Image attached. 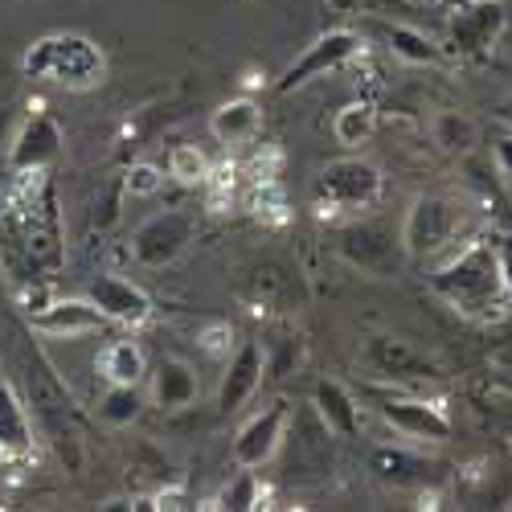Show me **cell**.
I'll use <instances>...</instances> for the list:
<instances>
[{
	"mask_svg": "<svg viewBox=\"0 0 512 512\" xmlns=\"http://www.w3.org/2000/svg\"><path fill=\"white\" fill-rule=\"evenodd\" d=\"M426 283H431V291L459 316H492L508 295L496 242H467L463 250L439 259Z\"/></svg>",
	"mask_w": 512,
	"mask_h": 512,
	"instance_id": "obj_1",
	"label": "cell"
},
{
	"mask_svg": "<svg viewBox=\"0 0 512 512\" xmlns=\"http://www.w3.org/2000/svg\"><path fill=\"white\" fill-rule=\"evenodd\" d=\"M21 70L29 78H50V82H62V87H95L107 74V58L103 50L95 46L91 37L82 33H50L33 41L21 58Z\"/></svg>",
	"mask_w": 512,
	"mask_h": 512,
	"instance_id": "obj_2",
	"label": "cell"
},
{
	"mask_svg": "<svg viewBox=\"0 0 512 512\" xmlns=\"http://www.w3.org/2000/svg\"><path fill=\"white\" fill-rule=\"evenodd\" d=\"M386 177L381 168L361 156H340L328 160L316 177V205L320 213H365L381 201Z\"/></svg>",
	"mask_w": 512,
	"mask_h": 512,
	"instance_id": "obj_3",
	"label": "cell"
},
{
	"mask_svg": "<svg viewBox=\"0 0 512 512\" xmlns=\"http://www.w3.org/2000/svg\"><path fill=\"white\" fill-rule=\"evenodd\" d=\"M459 234V209L455 201L439 193H422L414 197L406 222H402V250L410 263H439L451 254Z\"/></svg>",
	"mask_w": 512,
	"mask_h": 512,
	"instance_id": "obj_4",
	"label": "cell"
},
{
	"mask_svg": "<svg viewBox=\"0 0 512 512\" xmlns=\"http://www.w3.org/2000/svg\"><path fill=\"white\" fill-rule=\"evenodd\" d=\"M336 250L349 267H357L361 275L373 279H394L406 263L402 250V230L386 226V222H353L336 234Z\"/></svg>",
	"mask_w": 512,
	"mask_h": 512,
	"instance_id": "obj_5",
	"label": "cell"
},
{
	"mask_svg": "<svg viewBox=\"0 0 512 512\" xmlns=\"http://www.w3.org/2000/svg\"><path fill=\"white\" fill-rule=\"evenodd\" d=\"M197 234V222L193 213L185 209H164V213H152L148 222L136 226L132 234V259L148 271H160V267H173L181 254L189 250Z\"/></svg>",
	"mask_w": 512,
	"mask_h": 512,
	"instance_id": "obj_6",
	"label": "cell"
},
{
	"mask_svg": "<svg viewBox=\"0 0 512 512\" xmlns=\"http://www.w3.org/2000/svg\"><path fill=\"white\" fill-rule=\"evenodd\" d=\"M357 54H361V37L353 29H328V33H320L312 41V46H304V54L279 74L275 91L279 95L300 91V87H308V82H316V78H324V74H332L340 66H349Z\"/></svg>",
	"mask_w": 512,
	"mask_h": 512,
	"instance_id": "obj_7",
	"label": "cell"
},
{
	"mask_svg": "<svg viewBox=\"0 0 512 512\" xmlns=\"http://www.w3.org/2000/svg\"><path fill=\"white\" fill-rule=\"evenodd\" d=\"M361 365L381 377V381H398V386H410V381H439L443 369L439 361H431L426 353H418L410 340L402 336H386L377 332L361 345Z\"/></svg>",
	"mask_w": 512,
	"mask_h": 512,
	"instance_id": "obj_8",
	"label": "cell"
},
{
	"mask_svg": "<svg viewBox=\"0 0 512 512\" xmlns=\"http://www.w3.org/2000/svg\"><path fill=\"white\" fill-rule=\"evenodd\" d=\"M62 127L50 111H33L25 123H21V132L13 136L9 144V168L17 177H37V173H46V168L62 156Z\"/></svg>",
	"mask_w": 512,
	"mask_h": 512,
	"instance_id": "obj_9",
	"label": "cell"
},
{
	"mask_svg": "<svg viewBox=\"0 0 512 512\" xmlns=\"http://www.w3.org/2000/svg\"><path fill=\"white\" fill-rule=\"evenodd\" d=\"M87 300L107 316V324L119 328H144L152 320V295L132 283V279H119V275H95L87 287Z\"/></svg>",
	"mask_w": 512,
	"mask_h": 512,
	"instance_id": "obj_10",
	"label": "cell"
},
{
	"mask_svg": "<svg viewBox=\"0 0 512 512\" xmlns=\"http://www.w3.org/2000/svg\"><path fill=\"white\" fill-rule=\"evenodd\" d=\"M263 377H267V349L259 345V340H242V345H234L230 357H226V369H222L218 410L222 414L242 410L254 394H259Z\"/></svg>",
	"mask_w": 512,
	"mask_h": 512,
	"instance_id": "obj_11",
	"label": "cell"
},
{
	"mask_svg": "<svg viewBox=\"0 0 512 512\" xmlns=\"http://www.w3.org/2000/svg\"><path fill=\"white\" fill-rule=\"evenodd\" d=\"M377 414L386 418L398 435L406 439H422V443H447L451 439V418L426 398H410V394H386L377 402Z\"/></svg>",
	"mask_w": 512,
	"mask_h": 512,
	"instance_id": "obj_12",
	"label": "cell"
},
{
	"mask_svg": "<svg viewBox=\"0 0 512 512\" xmlns=\"http://www.w3.org/2000/svg\"><path fill=\"white\" fill-rule=\"evenodd\" d=\"M287 402H271L267 410L254 414L242 431L234 435V463L238 467H267L279 451H283V435H287Z\"/></svg>",
	"mask_w": 512,
	"mask_h": 512,
	"instance_id": "obj_13",
	"label": "cell"
},
{
	"mask_svg": "<svg viewBox=\"0 0 512 512\" xmlns=\"http://www.w3.org/2000/svg\"><path fill=\"white\" fill-rule=\"evenodd\" d=\"M504 25H508V13H504L500 0H480V5H472V9L451 13L447 33H451V46L459 54H484L500 41Z\"/></svg>",
	"mask_w": 512,
	"mask_h": 512,
	"instance_id": "obj_14",
	"label": "cell"
},
{
	"mask_svg": "<svg viewBox=\"0 0 512 512\" xmlns=\"http://www.w3.org/2000/svg\"><path fill=\"white\" fill-rule=\"evenodd\" d=\"M33 332L54 336V340H82L107 328V316L82 295V300H54L50 308H41L37 316H29Z\"/></svg>",
	"mask_w": 512,
	"mask_h": 512,
	"instance_id": "obj_15",
	"label": "cell"
},
{
	"mask_svg": "<svg viewBox=\"0 0 512 512\" xmlns=\"http://www.w3.org/2000/svg\"><path fill=\"white\" fill-rule=\"evenodd\" d=\"M201 394V381H197V369L189 361H177V357H164L156 369H152V406L164 410V414H177V410H189Z\"/></svg>",
	"mask_w": 512,
	"mask_h": 512,
	"instance_id": "obj_16",
	"label": "cell"
},
{
	"mask_svg": "<svg viewBox=\"0 0 512 512\" xmlns=\"http://www.w3.org/2000/svg\"><path fill=\"white\" fill-rule=\"evenodd\" d=\"M312 410H316V418L332 431V439H353V435H361V406H357V398L349 394V386H340V381H332V377L316 381Z\"/></svg>",
	"mask_w": 512,
	"mask_h": 512,
	"instance_id": "obj_17",
	"label": "cell"
},
{
	"mask_svg": "<svg viewBox=\"0 0 512 512\" xmlns=\"http://www.w3.org/2000/svg\"><path fill=\"white\" fill-rule=\"evenodd\" d=\"M209 132L218 144H250L263 132V107L254 99H226L218 111L209 115Z\"/></svg>",
	"mask_w": 512,
	"mask_h": 512,
	"instance_id": "obj_18",
	"label": "cell"
},
{
	"mask_svg": "<svg viewBox=\"0 0 512 512\" xmlns=\"http://www.w3.org/2000/svg\"><path fill=\"white\" fill-rule=\"evenodd\" d=\"M33 451V422L17 398V390L0 377V455L5 459H25Z\"/></svg>",
	"mask_w": 512,
	"mask_h": 512,
	"instance_id": "obj_19",
	"label": "cell"
},
{
	"mask_svg": "<svg viewBox=\"0 0 512 512\" xmlns=\"http://www.w3.org/2000/svg\"><path fill=\"white\" fill-rule=\"evenodd\" d=\"M369 472L390 488H422L431 480V463L402 451V447H377L369 455Z\"/></svg>",
	"mask_w": 512,
	"mask_h": 512,
	"instance_id": "obj_20",
	"label": "cell"
},
{
	"mask_svg": "<svg viewBox=\"0 0 512 512\" xmlns=\"http://www.w3.org/2000/svg\"><path fill=\"white\" fill-rule=\"evenodd\" d=\"M99 377L107 386H140L148 377V357L136 340H111L99 353Z\"/></svg>",
	"mask_w": 512,
	"mask_h": 512,
	"instance_id": "obj_21",
	"label": "cell"
},
{
	"mask_svg": "<svg viewBox=\"0 0 512 512\" xmlns=\"http://www.w3.org/2000/svg\"><path fill=\"white\" fill-rule=\"evenodd\" d=\"M381 41L390 46L394 58H402L410 66H439L443 62V46H435V41L414 25H381Z\"/></svg>",
	"mask_w": 512,
	"mask_h": 512,
	"instance_id": "obj_22",
	"label": "cell"
},
{
	"mask_svg": "<svg viewBox=\"0 0 512 512\" xmlns=\"http://www.w3.org/2000/svg\"><path fill=\"white\" fill-rule=\"evenodd\" d=\"M431 140H435L443 152H451V156H467V152L476 148L480 132H476V123L467 119L463 111H439V115L431 119Z\"/></svg>",
	"mask_w": 512,
	"mask_h": 512,
	"instance_id": "obj_23",
	"label": "cell"
},
{
	"mask_svg": "<svg viewBox=\"0 0 512 512\" xmlns=\"http://www.w3.org/2000/svg\"><path fill=\"white\" fill-rule=\"evenodd\" d=\"M373 132H377V111H373V103H349V107H340L336 119H332V136L345 144V148L369 144Z\"/></svg>",
	"mask_w": 512,
	"mask_h": 512,
	"instance_id": "obj_24",
	"label": "cell"
},
{
	"mask_svg": "<svg viewBox=\"0 0 512 512\" xmlns=\"http://www.w3.org/2000/svg\"><path fill=\"white\" fill-rule=\"evenodd\" d=\"M95 414L103 426H132L140 418V386H107L95 402Z\"/></svg>",
	"mask_w": 512,
	"mask_h": 512,
	"instance_id": "obj_25",
	"label": "cell"
},
{
	"mask_svg": "<svg viewBox=\"0 0 512 512\" xmlns=\"http://www.w3.org/2000/svg\"><path fill=\"white\" fill-rule=\"evenodd\" d=\"M226 512H250V508H263V484H259V467H238V476L218 492L213 500Z\"/></svg>",
	"mask_w": 512,
	"mask_h": 512,
	"instance_id": "obj_26",
	"label": "cell"
},
{
	"mask_svg": "<svg viewBox=\"0 0 512 512\" xmlns=\"http://www.w3.org/2000/svg\"><path fill=\"white\" fill-rule=\"evenodd\" d=\"M168 177H177L185 185H197L209 177V160L197 152V144H177L168 152Z\"/></svg>",
	"mask_w": 512,
	"mask_h": 512,
	"instance_id": "obj_27",
	"label": "cell"
},
{
	"mask_svg": "<svg viewBox=\"0 0 512 512\" xmlns=\"http://www.w3.org/2000/svg\"><path fill=\"white\" fill-rule=\"evenodd\" d=\"M123 189L132 193V197H156L164 189V173H160L156 164H148V160H136L123 173Z\"/></svg>",
	"mask_w": 512,
	"mask_h": 512,
	"instance_id": "obj_28",
	"label": "cell"
},
{
	"mask_svg": "<svg viewBox=\"0 0 512 512\" xmlns=\"http://www.w3.org/2000/svg\"><path fill=\"white\" fill-rule=\"evenodd\" d=\"M197 345H201L209 357H230V349H234V328H230L226 320H213V324H205V328L197 332Z\"/></svg>",
	"mask_w": 512,
	"mask_h": 512,
	"instance_id": "obj_29",
	"label": "cell"
},
{
	"mask_svg": "<svg viewBox=\"0 0 512 512\" xmlns=\"http://www.w3.org/2000/svg\"><path fill=\"white\" fill-rule=\"evenodd\" d=\"M488 373H492V386H496L500 394H508V398H512V345H508V349H500V353L488 361Z\"/></svg>",
	"mask_w": 512,
	"mask_h": 512,
	"instance_id": "obj_30",
	"label": "cell"
},
{
	"mask_svg": "<svg viewBox=\"0 0 512 512\" xmlns=\"http://www.w3.org/2000/svg\"><path fill=\"white\" fill-rule=\"evenodd\" d=\"M50 304H54V291L46 283H33V287L21 291V312L25 316H37L41 308H50Z\"/></svg>",
	"mask_w": 512,
	"mask_h": 512,
	"instance_id": "obj_31",
	"label": "cell"
},
{
	"mask_svg": "<svg viewBox=\"0 0 512 512\" xmlns=\"http://www.w3.org/2000/svg\"><path fill=\"white\" fill-rule=\"evenodd\" d=\"M496 164H500V173L512 177V136H500L496 140Z\"/></svg>",
	"mask_w": 512,
	"mask_h": 512,
	"instance_id": "obj_32",
	"label": "cell"
},
{
	"mask_svg": "<svg viewBox=\"0 0 512 512\" xmlns=\"http://www.w3.org/2000/svg\"><path fill=\"white\" fill-rule=\"evenodd\" d=\"M365 5H369V0H328V9L340 13V17H353V13H361Z\"/></svg>",
	"mask_w": 512,
	"mask_h": 512,
	"instance_id": "obj_33",
	"label": "cell"
},
{
	"mask_svg": "<svg viewBox=\"0 0 512 512\" xmlns=\"http://www.w3.org/2000/svg\"><path fill=\"white\" fill-rule=\"evenodd\" d=\"M496 254H500V275H504V287H508V295H512V246H496Z\"/></svg>",
	"mask_w": 512,
	"mask_h": 512,
	"instance_id": "obj_34",
	"label": "cell"
},
{
	"mask_svg": "<svg viewBox=\"0 0 512 512\" xmlns=\"http://www.w3.org/2000/svg\"><path fill=\"white\" fill-rule=\"evenodd\" d=\"M439 5H443L447 13H459V9H472V5H480V0H439Z\"/></svg>",
	"mask_w": 512,
	"mask_h": 512,
	"instance_id": "obj_35",
	"label": "cell"
},
{
	"mask_svg": "<svg viewBox=\"0 0 512 512\" xmlns=\"http://www.w3.org/2000/svg\"><path fill=\"white\" fill-rule=\"evenodd\" d=\"M496 115H500L504 123H512V99H508V103H500V111H496Z\"/></svg>",
	"mask_w": 512,
	"mask_h": 512,
	"instance_id": "obj_36",
	"label": "cell"
},
{
	"mask_svg": "<svg viewBox=\"0 0 512 512\" xmlns=\"http://www.w3.org/2000/svg\"><path fill=\"white\" fill-rule=\"evenodd\" d=\"M418 5H439V0H418Z\"/></svg>",
	"mask_w": 512,
	"mask_h": 512,
	"instance_id": "obj_37",
	"label": "cell"
}]
</instances>
